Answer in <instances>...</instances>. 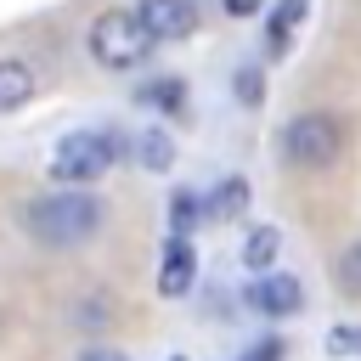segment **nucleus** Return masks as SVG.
I'll return each instance as SVG.
<instances>
[{
  "label": "nucleus",
  "mask_w": 361,
  "mask_h": 361,
  "mask_svg": "<svg viewBox=\"0 0 361 361\" xmlns=\"http://www.w3.org/2000/svg\"><path fill=\"white\" fill-rule=\"evenodd\" d=\"M102 197L96 192H73V186H56V192H39V197H28V209H23V226H28V237L34 243H45V248H79V243H90L96 231H102Z\"/></svg>",
  "instance_id": "f257e3e1"
},
{
  "label": "nucleus",
  "mask_w": 361,
  "mask_h": 361,
  "mask_svg": "<svg viewBox=\"0 0 361 361\" xmlns=\"http://www.w3.org/2000/svg\"><path fill=\"white\" fill-rule=\"evenodd\" d=\"M124 158H130V147H124L118 130H73V135H62L56 152H51V180H56V186H73V192H90V186L107 180L113 164H124Z\"/></svg>",
  "instance_id": "f03ea898"
},
{
  "label": "nucleus",
  "mask_w": 361,
  "mask_h": 361,
  "mask_svg": "<svg viewBox=\"0 0 361 361\" xmlns=\"http://www.w3.org/2000/svg\"><path fill=\"white\" fill-rule=\"evenodd\" d=\"M85 45H90V56H96L102 68H113V73L135 68V62L152 51V39L141 34V23H135V11H130V6H107V11L90 23Z\"/></svg>",
  "instance_id": "7ed1b4c3"
},
{
  "label": "nucleus",
  "mask_w": 361,
  "mask_h": 361,
  "mask_svg": "<svg viewBox=\"0 0 361 361\" xmlns=\"http://www.w3.org/2000/svg\"><path fill=\"white\" fill-rule=\"evenodd\" d=\"M344 152V124L333 113H299L282 124V158L293 169H327Z\"/></svg>",
  "instance_id": "20e7f679"
},
{
  "label": "nucleus",
  "mask_w": 361,
  "mask_h": 361,
  "mask_svg": "<svg viewBox=\"0 0 361 361\" xmlns=\"http://www.w3.org/2000/svg\"><path fill=\"white\" fill-rule=\"evenodd\" d=\"M130 11H135L141 34L152 45H175V39H186L197 28V0H135Z\"/></svg>",
  "instance_id": "39448f33"
},
{
  "label": "nucleus",
  "mask_w": 361,
  "mask_h": 361,
  "mask_svg": "<svg viewBox=\"0 0 361 361\" xmlns=\"http://www.w3.org/2000/svg\"><path fill=\"white\" fill-rule=\"evenodd\" d=\"M248 305H254L259 316H293V310L305 305V288H299V276H288V271H259V276L248 282Z\"/></svg>",
  "instance_id": "423d86ee"
},
{
  "label": "nucleus",
  "mask_w": 361,
  "mask_h": 361,
  "mask_svg": "<svg viewBox=\"0 0 361 361\" xmlns=\"http://www.w3.org/2000/svg\"><path fill=\"white\" fill-rule=\"evenodd\" d=\"M192 282H197V248L186 237H169L164 243V259H158V293L164 299H180V293H192Z\"/></svg>",
  "instance_id": "0eeeda50"
},
{
  "label": "nucleus",
  "mask_w": 361,
  "mask_h": 361,
  "mask_svg": "<svg viewBox=\"0 0 361 361\" xmlns=\"http://www.w3.org/2000/svg\"><path fill=\"white\" fill-rule=\"evenodd\" d=\"M34 90H39V73H34L23 56H0V118L17 113V107H28Z\"/></svg>",
  "instance_id": "6e6552de"
},
{
  "label": "nucleus",
  "mask_w": 361,
  "mask_h": 361,
  "mask_svg": "<svg viewBox=\"0 0 361 361\" xmlns=\"http://www.w3.org/2000/svg\"><path fill=\"white\" fill-rule=\"evenodd\" d=\"M248 197H254L248 180H243V175H226V180L203 197V209H209L214 220H243V214H248Z\"/></svg>",
  "instance_id": "1a4fd4ad"
},
{
  "label": "nucleus",
  "mask_w": 361,
  "mask_h": 361,
  "mask_svg": "<svg viewBox=\"0 0 361 361\" xmlns=\"http://www.w3.org/2000/svg\"><path fill=\"white\" fill-rule=\"evenodd\" d=\"M276 254H282V231H276V226H248V237H243V265L259 276V271L276 265Z\"/></svg>",
  "instance_id": "9d476101"
},
{
  "label": "nucleus",
  "mask_w": 361,
  "mask_h": 361,
  "mask_svg": "<svg viewBox=\"0 0 361 361\" xmlns=\"http://www.w3.org/2000/svg\"><path fill=\"white\" fill-rule=\"evenodd\" d=\"M135 102L141 107H158V113H180L186 107V85L180 79H152L147 90H135Z\"/></svg>",
  "instance_id": "9b49d317"
},
{
  "label": "nucleus",
  "mask_w": 361,
  "mask_h": 361,
  "mask_svg": "<svg viewBox=\"0 0 361 361\" xmlns=\"http://www.w3.org/2000/svg\"><path fill=\"white\" fill-rule=\"evenodd\" d=\"M135 164L141 169H169V158H175V141L164 135V130H147V135H135Z\"/></svg>",
  "instance_id": "f8f14e48"
},
{
  "label": "nucleus",
  "mask_w": 361,
  "mask_h": 361,
  "mask_svg": "<svg viewBox=\"0 0 361 361\" xmlns=\"http://www.w3.org/2000/svg\"><path fill=\"white\" fill-rule=\"evenodd\" d=\"M333 282H338V293L361 299V243H350V248L333 259Z\"/></svg>",
  "instance_id": "ddd939ff"
},
{
  "label": "nucleus",
  "mask_w": 361,
  "mask_h": 361,
  "mask_svg": "<svg viewBox=\"0 0 361 361\" xmlns=\"http://www.w3.org/2000/svg\"><path fill=\"white\" fill-rule=\"evenodd\" d=\"M327 355H333V361H361V327H355V322L333 327V333H327Z\"/></svg>",
  "instance_id": "4468645a"
},
{
  "label": "nucleus",
  "mask_w": 361,
  "mask_h": 361,
  "mask_svg": "<svg viewBox=\"0 0 361 361\" xmlns=\"http://www.w3.org/2000/svg\"><path fill=\"white\" fill-rule=\"evenodd\" d=\"M197 209H203V203H197L192 192H169V226H175V237H186V231H192Z\"/></svg>",
  "instance_id": "2eb2a0df"
},
{
  "label": "nucleus",
  "mask_w": 361,
  "mask_h": 361,
  "mask_svg": "<svg viewBox=\"0 0 361 361\" xmlns=\"http://www.w3.org/2000/svg\"><path fill=\"white\" fill-rule=\"evenodd\" d=\"M237 102L243 107H259V68H243L237 73Z\"/></svg>",
  "instance_id": "dca6fc26"
},
{
  "label": "nucleus",
  "mask_w": 361,
  "mask_h": 361,
  "mask_svg": "<svg viewBox=\"0 0 361 361\" xmlns=\"http://www.w3.org/2000/svg\"><path fill=\"white\" fill-rule=\"evenodd\" d=\"M79 327H107V293H96V299L79 305Z\"/></svg>",
  "instance_id": "f3484780"
},
{
  "label": "nucleus",
  "mask_w": 361,
  "mask_h": 361,
  "mask_svg": "<svg viewBox=\"0 0 361 361\" xmlns=\"http://www.w3.org/2000/svg\"><path fill=\"white\" fill-rule=\"evenodd\" d=\"M226 6V17H254L259 11V0H220Z\"/></svg>",
  "instance_id": "a211bd4d"
},
{
  "label": "nucleus",
  "mask_w": 361,
  "mask_h": 361,
  "mask_svg": "<svg viewBox=\"0 0 361 361\" xmlns=\"http://www.w3.org/2000/svg\"><path fill=\"white\" fill-rule=\"evenodd\" d=\"M276 355H282V344H254L243 361H276Z\"/></svg>",
  "instance_id": "6ab92c4d"
},
{
  "label": "nucleus",
  "mask_w": 361,
  "mask_h": 361,
  "mask_svg": "<svg viewBox=\"0 0 361 361\" xmlns=\"http://www.w3.org/2000/svg\"><path fill=\"white\" fill-rule=\"evenodd\" d=\"M79 361H124V355H118V350H85Z\"/></svg>",
  "instance_id": "aec40b11"
},
{
  "label": "nucleus",
  "mask_w": 361,
  "mask_h": 361,
  "mask_svg": "<svg viewBox=\"0 0 361 361\" xmlns=\"http://www.w3.org/2000/svg\"><path fill=\"white\" fill-rule=\"evenodd\" d=\"M169 361H192V355H169Z\"/></svg>",
  "instance_id": "412c9836"
}]
</instances>
